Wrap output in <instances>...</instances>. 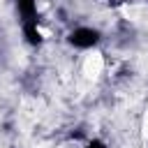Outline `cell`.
Returning a JSON list of instances; mask_svg holds the SVG:
<instances>
[{"label": "cell", "mask_w": 148, "mask_h": 148, "mask_svg": "<svg viewBox=\"0 0 148 148\" xmlns=\"http://www.w3.org/2000/svg\"><path fill=\"white\" fill-rule=\"evenodd\" d=\"M99 42V32L92 28H76L69 32V44L76 49H90Z\"/></svg>", "instance_id": "1"}, {"label": "cell", "mask_w": 148, "mask_h": 148, "mask_svg": "<svg viewBox=\"0 0 148 148\" xmlns=\"http://www.w3.org/2000/svg\"><path fill=\"white\" fill-rule=\"evenodd\" d=\"M23 25H37V2L35 0H16Z\"/></svg>", "instance_id": "2"}, {"label": "cell", "mask_w": 148, "mask_h": 148, "mask_svg": "<svg viewBox=\"0 0 148 148\" xmlns=\"http://www.w3.org/2000/svg\"><path fill=\"white\" fill-rule=\"evenodd\" d=\"M88 148H106V143H102L99 139H95V141H90V143H88Z\"/></svg>", "instance_id": "3"}, {"label": "cell", "mask_w": 148, "mask_h": 148, "mask_svg": "<svg viewBox=\"0 0 148 148\" xmlns=\"http://www.w3.org/2000/svg\"><path fill=\"white\" fill-rule=\"evenodd\" d=\"M113 2H120V0H113Z\"/></svg>", "instance_id": "4"}]
</instances>
